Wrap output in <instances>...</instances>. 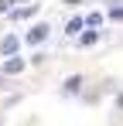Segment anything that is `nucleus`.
<instances>
[{"label":"nucleus","instance_id":"obj_1","mask_svg":"<svg viewBox=\"0 0 123 126\" xmlns=\"http://www.w3.org/2000/svg\"><path fill=\"white\" fill-rule=\"evenodd\" d=\"M48 38V24H34L31 31H27V44H41Z\"/></svg>","mask_w":123,"mask_h":126},{"label":"nucleus","instance_id":"obj_2","mask_svg":"<svg viewBox=\"0 0 123 126\" xmlns=\"http://www.w3.org/2000/svg\"><path fill=\"white\" fill-rule=\"evenodd\" d=\"M17 38H14V34H7V38H3V41H0V51H3V55H14V51H17Z\"/></svg>","mask_w":123,"mask_h":126},{"label":"nucleus","instance_id":"obj_3","mask_svg":"<svg viewBox=\"0 0 123 126\" xmlns=\"http://www.w3.org/2000/svg\"><path fill=\"white\" fill-rule=\"evenodd\" d=\"M3 72H7V75H17V72H24V62H17V58H7V62H3Z\"/></svg>","mask_w":123,"mask_h":126},{"label":"nucleus","instance_id":"obj_4","mask_svg":"<svg viewBox=\"0 0 123 126\" xmlns=\"http://www.w3.org/2000/svg\"><path fill=\"white\" fill-rule=\"evenodd\" d=\"M34 10H38V7H20V10H14V14H10V17H14V21H17V17H31V14H34Z\"/></svg>","mask_w":123,"mask_h":126},{"label":"nucleus","instance_id":"obj_5","mask_svg":"<svg viewBox=\"0 0 123 126\" xmlns=\"http://www.w3.org/2000/svg\"><path fill=\"white\" fill-rule=\"evenodd\" d=\"M79 85H82V79H79V75H72V79L65 82V89H68V92H79Z\"/></svg>","mask_w":123,"mask_h":126},{"label":"nucleus","instance_id":"obj_6","mask_svg":"<svg viewBox=\"0 0 123 126\" xmlns=\"http://www.w3.org/2000/svg\"><path fill=\"white\" fill-rule=\"evenodd\" d=\"M85 24H89V27H99V24H102V14H96V10H92V14L85 17Z\"/></svg>","mask_w":123,"mask_h":126},{"label":"nucleus","instance_id":"obj_7","mask_svg":"<svg viewBox=\"0 0 123 126\" xmlns=\"http://www.w3.org/2000/svg\"><path fill=\"white\" fill-rule=\"evenodd\" d=\"M82 24H85V21H82V17H72V21H68V31H65V34H75V31H79Z\"/></svg>","mask_w":123,"mask_h":126},{"label":"nucleus","instance_id":"obj_8","mask_svg":"<svg viewBox=\"0 0 123 126\" xmlns=\"http://www.w3.org/2000/svg\"><path fill=\"white\" fill-rule=\"evenodd\" d=\"M96 38H99V34H96V31H89V34H82L79 44H96Z\"/></svg>","mask_w":123,"mask_h":126},{"label":"nucleus","instance_id":"obj_9","mask_svg":"<svg viewBox=\"0 0 123 126\" xmlns=\"http://www.w3.org/2000/svg\"><path fill=\"white\" fill-rule=\"evenodd\" d=\"M109 17L113 21H123V7H109Z\"/></svg>","mask_w":123,"mask_h":126},{"label":"nucleus","instance_id":"obj_10","mask_svg":"<svg viewBox=\"0 0 123 126\" xmlns=\"http://www.w3.org/2000/svg\"><path fill=\"white\" fill-rule=\"evenodd\" d=\"M3 10H10V3H7V0H0V14H3Z\"/></svg>","mask_w":123,"mask_h":126}]
</instances>
